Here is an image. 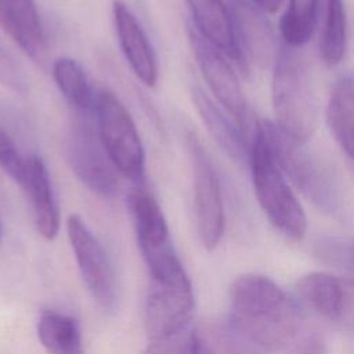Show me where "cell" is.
<instances>
[{"mask_svg": "<svg viewBox=\"0 0 354 354\" xmlns=\"http://www.w3.org/2000/svg\"><path fill=\"white\" fill-rule=\"evenodd\" d=\"M230 324L267 353L282 354L303 335L301 317L295 303L268 277H238L230 289Z\"/></svg>", "mask_w": 354, "mask_h": 354, "instance_id": "cell-1", "label": "cell"}, {"mask_svg": "<svg viewBox=\"0 0 354 354\" xmlns=\"http://www.w3.org/2000/svg\"><path fill=\"white\" fill-rule=\"evenodd\" d=\"M271 98L278 129L304 144L318 124V101L304 58L285 43L272 64Z\"/></svg>", "mask_w": 354, "mask_h": 354, "instance_id": "cell-2", "label": "cell"}, {"mask_svg": "<svg viewBox=\"0 0 354 354\" xmlns=\"http://www.w3.org/2000/svg\"><path fill=\"white\" fill-rule=\"evenodd\" d=\"M249 166L256 199L268 221L286 239L301 241L307 231L306 213L274 160L257 122L250 141Z\"/></svg>", "mask_w": 354, "mask_h": 354, "instance_id": "cell-3", "label": "cell"}, {"mask_svg": "<svg viewBox=\"0 0 354 354\" xmlns=\"http://www.w3.org/2000/svg\"><path fill=\"white\" fill-rule=\"evenodd\" d=\"M259 130L282 173L315 206L333 212L339 206L337 184L329 169L303 145L270 120L257 122Z\"/></svg>", "mask_w": 354, "mask_h": 354, "instance_id": "cell-4", "label": "cell"}, {"mask_svg": "<svg viewBox=\"0 0 354 354\" xmlns=\"http://www.w3.org/2000/svg\"><path fill=\"white\" fill-rule=\"evenodd\" d=\"M94 113L100 141L123 177L142 183L145 174V151L136 123L116 94L108 88L95 93Z\"/></svg>", "mask_w": 354, "mask_h": 354, "instance_id": "cell-5", "label": "cell"}, {"mask_svg": "<svg viewBox=\"0 0 354 354\" xmlns=\"http://www.w3.org/2000/svg\"><path fill=\"white\" fill-rule=\"evenodd\" d=\"M127 206L151 281H169L187 274L173 249L166 218L153 195L137 187L129 194Z\"/></svg>", "mask_w": 354, "mask_h": 354, "instance_id": "cell-6", "label": "cell"}, {"mask_svg": "<svg viewBox=\"0 0 354 354\" xmlns=\"http://www.w3.org/2000/svg\"><path fill=\"white\" fill-rule=\"evenodd\" d=\"M62 152L72 173L90 192L105 199L116 195L119 173L109 160L98 133L84 119L75 120L68 127Z\"/></svg>", "mask_w": 354, "mask_h": 354, "instance_id": "cell-7", "label": "cell"}, {"mask_svg": "<svg viewBox=\"0 0 354 354\" xmlns=\"http://www.w3.org/2000/svg\"><path fill=\"white\" fill-rule=\"evenodd\" d=\"M188 148L192 159L198 235L203 248L213 250L220 243L225 227L221 185L209 153L192 134L188 136Z\"/></svg>", "mask_w": 354, "mask_h": 354, "instance_id": "cell-8", "label": "cell"}, {"mask_svg": "<svg viewBox=\"0 0 354 354\" xmlns=\"http://www.w3.org/2000/svg\"><path fill=\"white\" fill-rule=\"evenodd\" d=\"M194 292L188 275L170 281H151L144 324L149 340L165 339L191 325Z\"/></svg>", "mask_w": 354, "mask_h": 354, "instance_id": "cell-9", "label": "cell"}, {"mask_svg": "<svg viewBox=\"0 0 354 354\" xmlns=\"http://www.w3.org/2000/svg\"><path fill=\"white\" fill-rule=\"evenodd\" d=\"M188 36L207 87L217 102L245 133L248 124V108L236 73L225 59V55L207 43L195 29H189Z\"/></svg>", "mask_w": 354, "mask_h": 354, "instance_id": "cell-10", "label": "cell"}, {"mask_svg": "<svg viewBox=\"0 0 354 354\" xmlns=\"http://www.w3.org/2000/svg\"><path fill=\"white\" fill-rule=\"evenodd\" d=\"M66 231L87 289L102 307L111 308L115 303V278L102 245L77 214L68 217Z\"/></svg>", "mask_w": 354, "mask_h": 354, "instance_id": "cell-11", "label": "cell"}, {"mask_svg": "<svg viewBox=\"0 0 354 354\" xmlns=\"http://www.w3.org/2000/svg\"><path fill=\"white\" fill-rule=\"evenodd\" d=\"M232 33L239 54V65L260 69L274 64L277 46L272 28L264 11L250 0H227Z\"/></svg>", "mask_w": 354, "mask_h": 354, "instance_id": "cell-12", "label": "cell"}, {"mask_svg": "<svg viewBox=\"0 0 354 354\" xmlns=\"http://www.w3.org/2000/svg\"><path fill=\"white\" fill-rule=\"evenodd\" d=\"M303 301L319 317L354 330V279L328 272H310L297 282Z\"/></svg>", "mask_w": 354, "mask_h": 354, "instance_id": "cell-13", "label": "cell"}, {"mask_svg": "<svg viewBox=\"0 0 354 354\" xmlns=\"http://www.w3.org/2000/svg\"><path fill=\"white\" fill-rule=\"evenodd\" d=\"M113 22L122 53L134 75L147 86L158 82V64L151 41L137 17L120 0L112 6Z\"/></svg>", "mask_w": 354, "mask_h": 354, "instance_id": "cell-14", "label": "cell"}, {"mask_svg": "<svg viewBox=\"0 0 354 354\" xmlns=\"http://www.w3.org/2000/svg\"><path fill=\"white\" fill-rule=\"evenodd\" d=\"M22 188L39 234L51 241L59 230V210L53 192L47 167L40 156L26 155V165L22 181Z\"/></svg>", "mask_w": 354, "mask_h": 354, "instance_id": "cell-15", "label": "cell"}, {"mask_svg": "<svg viewBox=\"0 0 354 354\" xmlns=\"http://www.w3.org/2000/svg\"><path fill=\"white\" fill-rule=\"evenodd\" d=\"M0 28L26 55L41 59L46 36L33 0H0Z\"/></svg>", "mask_w": 354, "mask_h": 354, "instance_id": "cell-16", "label": "cell"}, {"mask_svg": "<svg viewBox=\"0 0 354 354\" xmlns=\"http://www.w3.org/2000/svg\"><path fill=\"white\" fill-rule=\"evenodd\" d=\"M192 101L216 144L235 163L249 165L250 142H248L242 129L232 123L231 116H227L199 87L192 88Z\"/></svg>", "mask_w": 354, "mask_h": 354, "instance_id": "cell-17", "label": "cell"}, {"mask_svg": "<svg viewBox=\"0 0 354 354\" xmlns=\"http://www.w3.org/2000/svg\"><path fill=\"white\" fill-rule=\"evenodd\" d=\"M195 30L224 55L239 64L231 15L224 0H185Z\"/></svg>", "mask_w": 354, "mask_h": 354, "instance_id": "cell-18", "label": "cell"}, {"mask_svg": "<svg viewBox=\"0 0 354 354\" xmlns=\"http://www.w3.org/2000/svg\"><path fill=\"white\" fill-rule=\"evenodd\" d=\"M326 123L342 151L354 160V73L340 76L329 95Z\"/></svg>", "mask_w": 354, "mask_h": 354, "instance_id": "cell-19", "label": "cell"}, {"mask_svg": "<svg viewBox=\"0 0 354 354\" xmlns=\"http://www.w3.org/2000/svg\"><path fill=\"white\" fill-rule=\"evenodd\" d=\"M37 336L50 354H84L80 325L76 318L53 310L43 311Z\"/></svg>", "mask_w": 354, "mask_h": 354, "instance_id": "cell-20", "label": "cell"}, {"mask_svg": "<svg viewBox=\"0 0 354 354\" xmlns=\"http://www.w3.org/2000/svg\"><path fill=\"white\" fill-rule=\"evenodd\" d=\"M53 77L64 98L79 116H87L94 111L95 94L76 59L71 57L57 58L53 64Z\"/></svg>", "mask_w": 354, "mask_h": 354, "instance_id": "cell-21", "label": "cell"}, {"mask_svg": "<svg viewBox=\"0 0 354 354\" xmlns=\"http://www.w3.org/2000/svg\"><path fill=\"white\" fill-rule=\"evenodd\" d=\"M347 17L343 0H324L319 33V58L326 66L337 65L346 53Z\"/></svg>", "mask_w": 354, "mask_h": 354, "instance_id": "cell-22", "label": "cell"}, {"mask_svg": "<svg viewBox=\"0 0 354 354\" xmlns=\"http://www.w3.org/2000/svg\"><path fill=\"white\" fill-rule=\"evenodd\" d=\"M319 11V0H288L279 30L282 43L297 48L304 46L314 35Z\"/></svg>", "mask_w": 354, "mask_h": 354, "instance_id": "cell-23", "label": "cell"}, {"mask_svg": "<svg viewBox=\"0 0 354 354\" xmlns=\"http://www.w3.org/2000/svg\"><path fill=\"white\" fill-rule=\"evenodd\" d=\"M198 354H271L246 340L231 324L196 328Z\"/></svg>", "mask_w": 354, "mask_h": 354, "instance_id": "cell-24", "label": "cell"}, {"mask_svg": "<svg viewBox=\"0 0 354 354\" xmlns=\"http://www.w3.org/2000/svg\"><path fill=\"white\" fill-rule=\"evenodd\" d=\"M149 342L142 354H198V333L192 325L169 337Z\"/></svg>", "mask_w": 354, "mask_h": 354, "instance_id": "cell-25", "label": "cell"}, {"mask_svg": "<svg viewBox=\"0 0 354 354\" xmlns=\"http://www.w3.org/2000/svg\"><path fill=\"white\" fill-rule=\"evenodd\" d=\"M26 156L21 155L15 141L0 124V169L19 185L25 173Z\"/></svg>", "mask_w": 354, "mask_h": 354, "instance_id": "cell-26", "label": "cell"}, {"mask_svg": "<svg viewBox=\"0 0 354 354\" xmlns=\"http://www.w3.org/2000/svg\"><path fill=\"white\" fill-rule=\"evenodd\" d=\"M0 83L17 94H26L28 79L18 58L0 39Z\"/></svg>", "mask_w": 354, "mask_h": 354, "instance_id": "cell-27", "label": "cell"}, {"mask_svg": "<svg viewBox=\"0 0 354 354\" xmlns=\"http://www.w3.org/2000/svg\"><path fill=\"white\" fill-rule=\"evenodd\" d=\"M282 354H326V344L319 333L310 330L303 333Z\"/></svg>", "mask_w": 354, "mask_h": 354, "instance_id": "cell-28", "label": "cell"}, {"mask_svg": "<svg viewBox=\"0 0 354 354\" xmlns=\"http://www.w3.org/2000/svg\"><path fill=\"white\" fill-rule=\"evenodd\" d=\"M250 1L254 3L261 11L272 14L279 10L283 0H250Z\"/></svg>", "mask_w": 354, "mask_h": 354, "instance_id": "cell-29", "label": "cell"}, {"mask_svg": "<svg viewBox=\"0 0 354 354\" xmlns=\"http://www.w3.org/2000/svg\"><path fill=\"white\" fill-rule=\"evenodd\" d=\"M0 235H1V221H0Z\"/></svg>", "mask_w": 354, "mask_h": 354, "instance_id": "cell-30", "label": "cell"}, {"mask_svg": "<svg viewBox=\"0 0 354 354\" xmlns=\"http://www.w3.org/2000/svg\"><path fill=\"white\" fill-rule=\"evenodd\" d=\"M353 260H354V249H353Z\"/></svg>", "mask_w": 354, "mask_h": 354, "instance_id": "cell-31", "label": "cell"}]
</instances>
